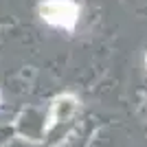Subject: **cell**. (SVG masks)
Here are the masks:
<instances>
[{
	"label": "cell",
	"mask_w": 147,
	"mask_h": 147,
	"mask_svg": "<svg viewBox=\"0 0 147 147\" xmlns=\"http://www.w3.org/2000/svg\"><path fill=\"white\" fill-rule=\"evenodd\" d=\"M145 66H147V55H145Z\"/></svg>",
	"instance_id": "obj_2"
},
{
	"label": "cell",
	"mask_w": 147,
	"mask_h": 147,
	"mask_svg": "<svg viewBox=\"0 0 147 147\" xmlns=\"http://www.w3.org/2000/svg\"><path fill=\"white\" fill-rule=\"evenodd\" d=\"M40 16L53 26L73 31L79 20V5L75 0H46L40 5Z\"/></svg>",
	"instance_id": "obj_1"
}]
</instances>
